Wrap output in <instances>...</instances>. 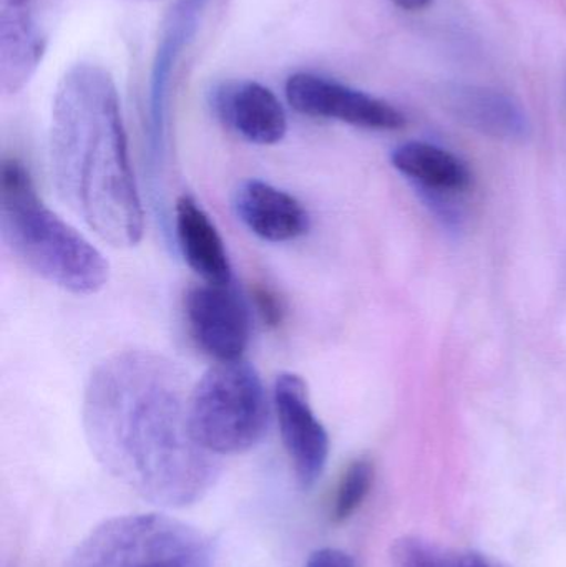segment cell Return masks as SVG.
I'll use <instances>...</instances> for the list:
<instances>
[{
  "label": "cell",
  "instance_id": "1",
  "mask_svg": "<svg viewBox=\"0 0 566 567\" xmlns=\"http://www.w3.org/2000/svg\"><path fill=\"white\" fill-rule=\"evenodd\" d=\"M189 393L178 365L146 350L100 362L83 393V430L96 462L166 508L195 505L218 478V460L193 439Z\"/></svg>",
  "mask_w": 566,
  "mask_h": 567
},
{
  "label": "cell",
  "instance_id": "2",
  "mask_svg": "<svg viewBox=\"0 0 566 567\" xmlns=\"http://www.w3.org/2000/svg\"><path fill=\"white\" fill-rule=\"evenodd\" d=\"M50 165L60 198L106 245L135 248L145 213L130 163L119 92L93 63L60 80L50 122Z\"/></svg>",
  "mask_w": 566,
  "mask_h": 567
},
{
  "label": "cell",
  "instance_id": "3",
  "mask_svg": "<svg viewBox=\"0 0 566 567\" xmlns=\"http://www.w3.org/2000/svg\"><path fill=\"white\" fill-rule=\"evenodd\" d=\"M0 233L19 261L65 292L93 296L109 282L105 256L47 208L29 168L17 158L3 159L0 169Z\"/></svg>",
  "mask_w": 566,
  "mask_h": 567
},
{
  "label": "cell",
  "instance_id": "4",
  "mask_svg": "<svg viewBox=\"0 0 566 567\" xmlns=\"http://www.w3.org/2000/svg\"><path fill=\"white\" fill-rule=\"evenodd\" d=\"M193 439L215 456L255 449L268 432L271 406L265 383L246 360L218 362L189 393Z\"/></svg>",
  "mask_w": 566,
  "mask_h": 567
},
{
  "label": "cell",
  "instance_id": "5",
  "mask_svg": "<svg viewBox=\"0 0 566 567\" xmlns=\"http://www.w3.org/2000/svg\"><path fill=\"white\" fill-rule=\"evenodd\" d=\"M65 567H216L208 539L166 515L116 516L96 526Z\"/></svg>",
  "mask_w": 566,
  "mask_h": 567
},
{
  "label": "cell",
  "instance_id": "6",
  "mask_svg": "<svg viewBox=\"0 0 566 567\" xmlns=\"http://www.w3.org/2000/svg\"><path fill=\"white\" fill-rule=\"evenodd\" d=\"M185 313L189 333L206 355L216 362L243 359L251 339V312L231 284L193 286Z\"/></svg>",
  "mask_w": 566,
  "mask_h": 567
},
{
  "label": "cell",
  "instance_id": "7",
  "mask_svg": "<svg viewBox=\"0 0 566 567\" xmlns=\"http://www.w3.org/2000/svg\"><path fill=\"white\" fill-rule=\"evenodd\" d=\"M272 405L296 480L302 489L312 488L328 465L331 443L325 425L312 410L306 380L292 372L278 375L272 389Z\"/></svg>",
  "mask_w": 566,
  "mask_h": 567
},
{
  "label": "cell",
  "instance_id": "8",
  "mask_svg": "<svg viewBox=\"0 0 566 567\" xmlns=\"http://www.w3.org/2000/svg\"><path fill=\"white\" fill-rule=\"evenodd\" d=\"M289 105L312 118L338 120L369 130H399L405 118L384 100L315 73H295L286 82Z\"/></svg>",
  "mask_w": 566,
  "mask_h": 567
},
{
  "label": "cell",
  "instance_id": "9",
  "mask_svg": "<svg viewBox=\"0 0 566 567\" xmlns=\"http://www.w3.org/2000/svg\"><path fill=\"white\" fill-rule=\"evenodd\" d=\"M216 118L255 145L271 146L288 133V116L278 96L258 82H226L212 92Z\"/></svg>",
  "mask_w": 566,
  "mask_h": 567
},
{
  "label": "cell",
  "instance_id": "10",
  "mask_svg": "<svg viewBox=\"0 0 566 567\" xmlns=\"http://www.w3.org/2000/svg\"><path fill=\"white\" fill-rule=\"evenodd\" d=\"M233 209L249 233L276 245L302 238L311 226L308 212L295 196L261 179L236 186Z\"/></svg>",
  "mask_w": 566,
  "mask_h": 567
},
{
  "label": "cell",
  "instance_id": "11",
  "mask_svg": "<svg viewBox=\"0 0 566 567\" xmlns=\"http://www.w3.org/2000/svg\"><path fill=\"white\" fill-rule=\"evenodd\" d=\"M175 239L186 265L203 282L231 284L233 268L225 241L193 196L176 199Z\"/></svg>",
  "mask_w": 566,
  "mask_h": 567
},
{
  "label": "cell",
  "instance_id": "12",
  "mask_svg": "<svg viewBox=\"0 0 566 567\" xmlns=\"http://www.w3.org/2000/svg\"><path fill=\"white\" fill-rule=\"evenodd\" d=\"M449 112L484 135L498 140H524L531 133L527 115L512 96L497 90L475 85H452L445 89Z\"/></svg>",
  "mask_w": 566,
  "mask_h": 567
},
{
  "label": "cell",
  "instance_id": "13",
  "mask_svg": "<svg viewBox=\"0 0 566 567\" xmlns=\"http://www.w3.org/2000/svg\"><path fill=\"white\" fill-rule=\"evenodd\" d=\"M45 43L25 0H2L0 76L7 93L19 92L29 82L45 53Z\"/></svg>",
  "mask_w": 566,
  "mask_h": 567
},
{
  "label": "cell",
  "instance_id": "14",
  "mask_svg": "<svg viewBox=\"0 0 566 567\" xmlns=\"http://www.w3.org/2000/svg\"><path fill=\"white\" fill-rule=\"evenodd\" d=\"M392 165L429 195H455L472 183L471 172L461 158L431 143H404L392 153Z\"/></svg>",
  "mask_w": 566,
  "mask_h": 567
},
{
  "label": "cell",
  "instance_id": "15",
  "mask_svg": "<svg viewBox=\"0 0 566 567\" xmlns=\"http://www.w3.org/2000/svg\"><path fill=\"white\" fill-rule=\"evenodd\" d=\"M392 567H511L471 549L447 548L419 536H404L391 546Z\"/></svg>",
  "mask_w": 566,
  "mask_h": 567
},
{
  "label": "cell",
  "instance_id": "16",
  "mask_svg": "<svg viewBox=\"0 0 566 567\" xmlns=\"http://www.w3.org/2000/svg\"><path fill=\"white\" fill-rule=\"evenodd\" d=\"M374 463L369 458H358L342 473L336 488L335 505H332V519L336 523L348 522L356 515L362 503L371 493L374 485Z\"/></svg>",
  "mask_w": 566,
  "mask_h": 567
},
{
  "label": "cell",
  "instance_id": "17",
  "mask_svg": "<svg viewBox=\"0 0 566 567\" xmlns=\"http://www.w3.org/2000/svg\"><path fill=\"white\" fill-rule=\"evenodd\" d=\"M253 300H255L256 312L261 316L265 323H268L269 327L281 326L285 320V302L271 287L265 286V284L256 286L253 290Z\"/></svg>",
  "mask_w": 566,
  "mask_h": 567
},
{
  "label": "cell",
  "instance_id": "18",
  "mask_svg": "<svg viewBox=\"0 0 566 567\" xmlns=\"http://www.w3.org/2000/svg\"><path fill=\"white\" fill-rule=\"evenodd\" d=\"M306 567H356L351 556L341 549L322 548L309 556Z\"/></svg>",
  "mask_w": 566,
  "mask_h": 567
},
{
  "label": "cell",
  "instance_id": "19",
  "mask_svg": "<svg viewBox=\"0 0 566 567\" xmlns=\"http://www.w3.org/2000/svg\"><path fill=\"white\" fill-rule=\"evenodd\" d=\"M399 9L409 10V12H418L431 6L434 0H392Z\"/></svg>",
  "mask_w": 566,
  "mask_h": 567
}]
</instances>
